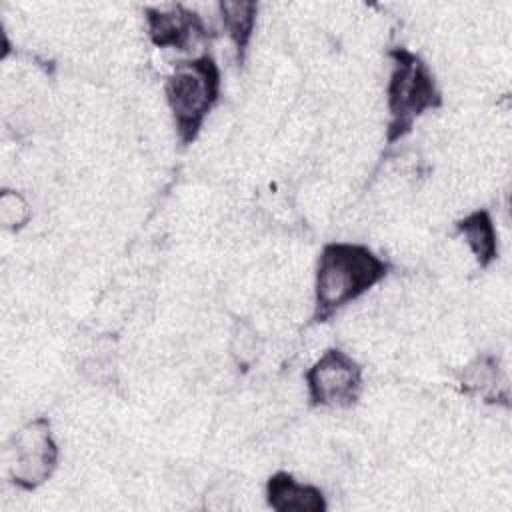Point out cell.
<instances>
[{"mask_svg": "<svg viewBox=\"0 0 512 512\" xmlns=\"http://www.w3.org/2000/svg\"><path fill=\"white\" fill-rule=\"evenodd\" d=\"M388 270L390 264L366 244L346 240L324 244L314 272V320L332 318L380 284Z\"/></svg>", "mask_w": 512, "mask_h": 512, "instance_id": "6da1fadb", "label": "cell"}, {"mask_svg": "<svg viewBox=\"0 0 512 512\" xmlns=\"http://www.w3.org/2000/svg\"><path fill=\"white\" fill-rule=\"evenodd\" d=\"M218 96L220 70L210 54L174 64L164 82V98L182 144L198 138Z\"/></svg>", "mask_w": 512, "mask_h": 512, "instance_id": "7a4b0ae2", "label": "cell"}, {"mask_svg": "<svg viewBox=\"0 0 512 512\" xmlns=\"http://www.w3.org/2000/svg\"><path fill=\"white\" fill-rule=\"evenodd\" d=\"M392 70L386 84L388 142H396L410 132L414 120L426 110L442 104L440 90L428 64L406 48L390 50Z\"/></svg>", "mask_w": 512, "mask_h": 512, "instance_id": "3957f363", "label": "cell"}, {"mask_svg": "<svg viewBox=\"0 0 512 512\" xmlns=\"http://www.w3.org/2000/svg\"><path fill=\"white\" fill-rule=\"evenodd\" d=\"M308 400L312 406L350 408L364 388L360 362L342 348H326L304 372Z\"/></svg>", "mask_w": 512, "mask_h": 512, "instance_id": "277c9868", "label": "cell"}, {"mask_svg": "<svg viewBox=\"0 0 512 512\" xmlns=\"http://www.w3.org/2000/svg\"><path fill=\"white\" fill-rule=\"evenodd\" d=\"M10 450V476L22 490H36L58 468L60 448L52 436L50 420L38 416L22 426L14 438Z\"/></svg>", "mask_w": 512, "mask_h": 512, "instance_id": "5b68a950", "label": "cell"}, {"mask_svg": "<svg viewBox=\"0 0 512 512\" xmlns=\"http://www.w3.org/2000/svg\"><path fill=\"white\" fill-rule=\"evenodd\" d=\"M146 24L148 36L158 48L190 50L206 36L202 18L184 6H168L164 10L148 8Z\"/></svg>", "mask_w": 512, "mask_h": 512, "instance_id": "8992f818", "label": "cell"}, {"mask_svg": "<svg viewBox=\"0 0 512 512\" xmlns=\"http://www.w3.org/2000/svg\"><path fill=\"white\" fill-rule=\"evenodd\" d=\"M268 506L276 512H324L326 500L320 488L296 480L288 472H276L266 482Z\"/></svg>", "mask_w": 512, "mask_h": 512, "instance_id": "52a82bcc", "label": "cell"}, {"mask_svg": "<svg viewBox=\"0 0 512 512\" xmlns=\"http://www.w3.org/2000/svg\"><path fill=\"white\" fill-rule=\"evenodd\" d=\"M456 230L460 238L466 242L468 250L476 258L480 268L490 266L498 256V236L492 216L486 210H474L466 214L458 224Z\"/></svg>", "mask_w": 512, "mask_h": 512, "instance_id": "ba28073f", "label": "cell"}, {"mask_svg": "<svg viewBox=\"0 0 512 512\" xmlns=\"http://www.w3.org/2000/svg\"><path fill=\"white\" fill-rule=\"evenodd\" d=\"M258 6L254 2H222L220 4V20L230 36L238 60L246 56L250 40L254 36Z\"/></svg>", "mask_w": 512, "mask_h": 512, "instance_id": "9c48e42d", "label": "cell"}, {"mask_svg": "<svg viewBox=\"0 0 512 512\" xmlns=\"http://www.w3.org/2000/svg\"><path fill=\"white\" fill-rule=\"evenodd\" d=\"M462 386L470 392L490 396L496 394L498 388V366L490 356H480L464 368Z\"/></svg>", "mask_w": 512, "mask_h": 512, "instance_id": "30bf717a", "label": "cell"}, {"mask_svg": "<svg viewBox=\"0 0 512 512\" xmlns=\"http://www.w3.org/2000/svg\"><path fill=\"white\" fill-rule=\"evenodd\" d=\"M0 216H2L4 226L20 228L28 220L30 210H28L26 200L20 194L4 192L2 200H0Z\"/></svg>", "mask_w": 512, "mask_h": 512, "instance_id": "8fae6325", "label": "cell"}]
</instances>
